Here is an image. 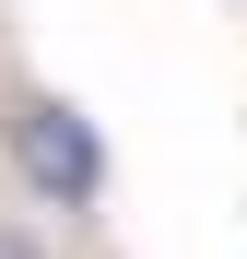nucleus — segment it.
<instances>
[{
    "label": "nucleus",
    "instance_id": "f257e3e1",
    "mask_svg": "<svg viewBox=\"0 0 247 259\" xmlns=\"http://www.w3.org/2000/svg\"><path fill=\"white\" fill-rule=\"evenodd\" d=\"M0 153H12V177L47 200V212H82V200L106 189V142H94V118H82L71 95H35V82L0 106Z\"/></svg>",
    "mask_w": 247,
    "mask_h": 259
},
{
    "label": "nucleus",
    "instance_id": "f03ea898",
    "mask_svg": "<svg viewBox=\"0 0 247 259\" xmlns=\"http://www.w3.org/2000/svg\"><path fill=\"white\" fill-rule=\"evenodd\" d=\"M0 259H59V247H47V236H35V224H24V212H0Z\"/></svg>",
    "mask_w": 247,
    "mask_h": 259
}]
</instances>
